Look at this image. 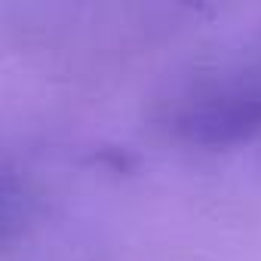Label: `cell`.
Masks as SVG:
<instances>
[{
	"label": "cell",
	"mask_w": 261,
	"mask_h": 261,
	"mask_svg": "<svg viewBox=\"0 0 261 261\" xmlns=\"http://www.w3.org/2000/svg\"><path fill=\"white\" fill-rule=\"evenodd\" d=\"M172 126L203 145L237 142L261 129V65L194 86L178 98Z\"/></svg>",
	"instance_id": "cell-1"
},
{
	"label": "cell",
	"mask_w": 261,
	"mask_h": 261,
	"mask_svg": "<svg viewBox=\"0 0 261 261\" xmlns=\"http://www.w3.org/2000/svg\"><path fill=\"white\" fill-rule=\"evenodd\" d=\"M19 209H22V197H19V191H16L10 181L0 178V237H4V233L16 224Z\"/></svg>",
	"instance_id": "cell-2"
}]
</instances>
